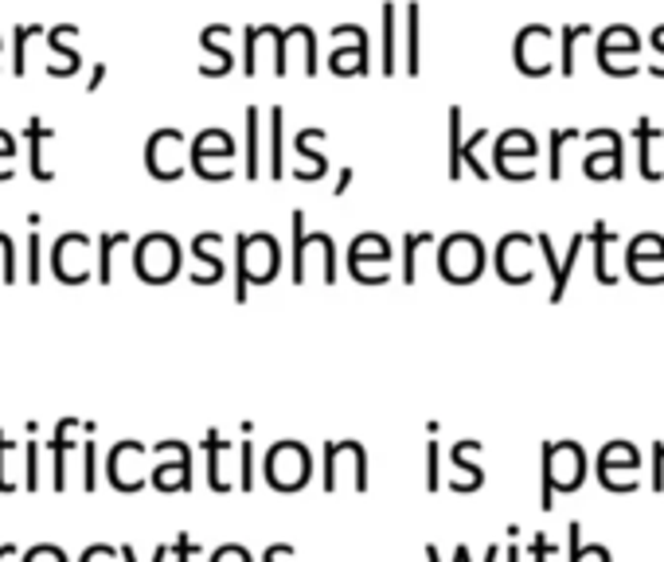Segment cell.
Segmentation results:
<instances>
[{"instance_id": "cell-1", "label": "cell", "mask_w": 664, "mask_h": 562, "mask_svg": "<svg viewBox=\"0 0 664 562\" xmlns=\"http://www.w3.org/2000/svg\"><path fill=\"white\" fill-rule=\"evenodd\" d=\"M282 269V246L274 234H234V301L247 305L251 286H270Z\"/></svg>"}, {"instance_id": "cell-2", "label": "cell", "mask_w": 664, "mask_h": 562, "mask_svg": "<svg viewBox=\"0 0 664 562\" xmlns=\"http://www.w3.org/2000/svg\"><path fill=\"white\" fill-rule=\"evenodd\" d=\"M289 231H294V269H289V282L294 286H306L309 282V262H321V282L324 286H336V242L324 231H306V211L289 215Z\"/></svg>"}, {"instance_id": "cell-3", "label": "cell", "mask_w": 664, "mask_h": 562, "mask_svg": "<svg viewBox=\"0 0 664 562\" xmlns=\"http://www.w3.org/2000/svg\"><path fill=\"white\" fill-rule=\"evenodd\" d=\"M586 481V454L579 441H543V496L539 508L551 512L556 492H575Z\"/></svg>"}, {"instance_id": "cell-4", "label": "cell", "mask_w": 664, "mask_h": 562, "mask_svg": "<svg viewBox=\"0 0 664 562\" xmlns=\"http://www.w3.org/2000/svg\"><path fill=\"white\" fill-rule=\"evenodd\" d=\"M493 176L508 184H531L539 176V145L524 125H512L493 137Z\"/></svg>"}, {"instance_id": "cell-5", "label": "cell", "mask_w": 664, "mask_h": 562, "mask_svg": "<svg viewBox=\"0 0 664 562\" xmlns=\"http://www.w3.org/2000/svg\"><path fill=\"white\" fill-rule=\"evenodd\" d=\"M485 262H489L485 242L469 231H458L438 242V274L446 277L449 286H473L477 277L485 274Z\"/></svg>"}, {"instance_id": "cell-6", "label": "cell", "mask_w": 664, "mask_h": 562, "mask_svg": "<svg viewBox=\"0 0 664 562\" xmlns=\"http://www.w3.org/2000/svg\"><path fill=\"white\" fill-rule=\"evenodd\" d=\"M234 157H239V145H234V137L227 134V129H219V125L196 134V141H192V149H188L192 172H196L199 180H207V184H224V180H231Z\"/></svg>"}, {"instance_id": "cell-7", "label": "cell", "mask_w": 664, "mask_h": 562, "mask_svg": "<svg viewBox=\"0 0 664 562\" xmlns=\"http://www.w3.org/2000/svg\"><path fill=\"white\" fill-rule=\"evenodd\" d=\"M180 262H184V254H180V242L172 239V234L157 231V234L137 239L134 269L145 286H169L172 277L180 274Z\"/></svg>"}, {"instance_id": "cell-8", "label": "cell", "mask_w": 664, "mask_h": 562, "mask_svg": "<svg viewBox=\"0 0 664 562\" xmlns=\"http://www.w3.org/2000/svg\"><path fill=\"white\" fill-rule=\"evenodd\" d=\"M262 469H266L270 489L297 492V489H306L309 477H313V454H309V449L301 446V441L286 437V441H278V446H270V454H266V461H262Z\"/></svg>"}, {"instance_id": "cell-9", "label": "cell", "mask_w": 664, "mask_h": 562, "mask_svg": "<svg viewBox=\"0 0 664 562\" xmlns=\"http://www.w3.org/2000/svg\"><path fill=\"white\" fill-rule=\"evenodd\" d=\"M344 484L368 492V454L359 441H324V492H341Z\"/></svg>"}, {"instance_id": "cell-10", "label": "cell", "mask_w": 664, "mask_h": 562, "mask_svg": "<svg viewBox=\"0 0 664 562\" xmlns=\"http://www.w3.org/2000/svg\"><path fill=\"white\" fill-rule=\"evenodd\" d=\"M583 141L591 145V152L583 157L586 180H621L626 176V141H621L618 129L610 125H598L591 134H583Z\"/></svg>"}, {"instance_id": "cell-11", "label": "cell", "mask_w": 664, "mask_h": 562, "mask_svg": "<svg viewBox=\"0 0 664 562\" xmlns=\"http://www.w3.org/2000/svg\"><path fill=\"white\" fill-rule=\"evenodd\" d=\"M262 47H270L274 55V74L286 79L289 74V39H286V27L278 24H251L243 27V74L254 79L262 67Z\"/></svg>"}, {"instance_id": "cell-12", "label": "cell", "mask_w": 664, "mask_h": 562, "mask_svg": "<svg viewBox=\"0 0 664 562\" xmlns=\"http://www.w3.org/2000/svg\"><path fill=\"white\" fill-rule=\"evenodd\" d=\"M536 246L539 239L524 231H512L496 242V277H501L504 286H528L531 274H536Z\"/></svg>"}, {"instance_id": "cell-13", "label": "cell", "mask_w": 664, "mask_h": 562, "mask_svg": "<svg viewBox=\"0 0 664 562\" xmlns=\"http://www.w3.org/2000/svg\"><path fill=\"white\" fill-rule=\"evenodd\" d=\"M641 454L633 441H606L598 454V481L610 492H638Z\"/></svg>"}, {"instance_id": "cell-14", "label": "cell", "mask_w": 664, "mask_h": 562, "mask_svg": "<svg viewBox=\"0 0 664 562\" xmlns=\"http://www.w3.org/2000/svg\"><path fill=\"white\" fill-rule=\"evenodd\" d=\"M184 145H188V137L180 134V129H157L153 137H149V145H145V169H149V176L153 180H164V184H172V180L184 176Z\"/></svg>"}, {"instance_id": "cell-15", "label": "cell", "mask_w": 664, "mask_h": 562, "mask_svg": "<svg viewBox=\"0 0 664 562\" xmlns=\"http://www.w3.org/2000/svg\"><path fill=\"white\" fill-rule=\"evenodd\" d=\"M332 39H336V51L329 55V71L336 79H364L371 71L368 62V32L359 24H336L332 27Z\"/></svg>"}, {"instance_id": "cell-16", "label": "cell", "mask_w": 664, "mask_h": 562, "mask_svg": "<svg viewBox=\"0 0 664 562\" xmlns=\"http://www.w3.org/2000/svg\"><path fill=\"white\" fill-rule=\"evenodd\" d=\"M551 44H556V32L548 24H528L520 27L516 36V71L524 79H548L559 62L551 59Z\"/></svg>"}, {"instance_id": "cell-17", "label": "cell", "mask_w": 664, "mask_h": 562, "mask_svg": "<svg viewBox=\"0 0 664 562\" xmlns=\"http://www.w3.org/2000/svg\"><path fill=\"white\" fill-rule=\"evenodd\" d=\"M626 269L638 286H664V274H656V269H664V234L645 231L638 239H629Z\"/></svg>"}, {"instance_id": "cell-18", "label": "cell", "mask_w": 664, "mask_h": 562, "mask_svg": "<svg viewBox=\"0 0 664 562\" xmlns=\"http://www.w3.org/2000/svg\"><path fill=\"white\" fill-rule=\"evenodd\" d=\"M90 239L87 234H64V239H55L51 246V274L64 282V286H82L90 282Z\"/></svg>"}, {"instance_id": "cell-19", "label": "cell", "mask_w": 664, "mask_h": 562, "mask_svg": "<svg viewBox=\"0 0 664 562\" xmlns=\"http://www.w3.org/2000/svg\"><path fill=\"white\" fill-rule=\"evenodd\" d=\"M629 137L638 141V172L645 184H661L664 180V164L656 161V149L664 141V129L653 122V117H638V125H629Z\"/></svg>"}, {"instance_id": "cell-20", "label": "cell", "mask_w": 664, "mask_h": 562, "mask_svg": "<svg viewBox=\"0 0 664 562\" xmlns=\"http://www.w3.org/2000/svg\"><path fill=\"white\" fill-rule=\"evenodd\" d=\"M324 137H329V129H321V125H313V129H301V134L294 137V152L306 161V169L294 172L301 184H321V180L329 176V161H324V152L317 149Z\"/></svg>"}, {"instance_id": "cell-21", "label": "cell", "mask_w": 664, "mask_h": 562, "mask_svg": "<svg viewBox=\"0 0 664 562\" xmlns=\"http://www.w3.org/2000/svg\"><path fill=\"white\" fill-rule=\"evenodd\" d=\"M227 36H231L227 24H207L204 32H199V47H204L207 55H216V62H204V67H199L204 79H224V74L234 71V55L227 51Z\"/></svg>"}, {"instance_id": "cell-22", "label": "cell", "mask_w": 664, "mask_h": 562, "mask_svg": "<svg viewBox=\"0 0 664 562\" xmlns=\"http://www.w3.org/2000/svg\"><path fill=\"white\" fill-rule=\"evenodd\" d=\"M391 242L383 239L379 231H368V234H356L348 246V274H356V269H364L368 262H376V266L387 269V262H391Z\"/></svg>"}, {"instance_id": "cell-23", "label": "cell", "mask_w": 664, "mask_h": 562, "mask_svg": "<svg viewBox=\"0 0 664 562\" xmlns=\"http://www.w3.org/2000/svg\"><path fill=\"white\" fill-rule=\"evenodd\" d=\"M216 246H224V234H216V231L196 234V239H192V259L207 262V274L192 277L196 286H216V282H224L227 266H224V254H219Z\"/></svg>"}, {"instance_id": "cell-24", "label": "cell", "mask_w": 664, "mask_h": 562, "mask_svg": "<svg viewBox=\"0 0 664 562\" xmlns=\"http://www.w3.org/2000/svg\"><path fill=\"white\" fill-rule=\"evenodd\" d=\"M641 47H645V44H641V36L629 24H610L598 36V44H594V59H618V55L633 59Z\"/></svg>"}, {"instance_id": "cell-25", "label": "cell", "mask_w": 664, "mask_h": 562, "mask_svg": "<svg viewBox=\"0 0 664 562\" xmlns=\"http://www.w3.org/2000/svg\"><path fill=\"white\" fill-rule=\"evenodd\" d=\"M403 67L411 79L422 74V4L411 0L403 12Z\"/></svg>"}, {"instance_id": "cell-26", "label": "cell", "mask_w": 664, "mask_h": 562, "mask_svg": "<svg viewBox=\"0 0 664 562\" xmlns=\"http://www.w3.org/2000/svg\"><path fill=\"white\" fill-rule=\"evenodd\" d=\"M20 137L27 141V164H32V176L39 180V184H47V180H55V172L44 164V141H51L55 129L51 125H44L39 117H32V122L20 129Z\"/></svg>"}, {"instance_id": "cell-27", "label": "cell", "mask_w": 664, "mask_h": 562, "mask_svg": "<svg viewBox=\"0 0 664 562\" xmlns=\"http://www.w3.org/2000/svg\"><path fill=\"white\" fill-rule=\"evenodd\" d=\"M75 36H79V27H75V24L51 27V36H47V47H51V51L59 55V62H55V67H47V74H55V79H67V74H75V71L82 67V55L67 47V39H75Z\"/></svg>"}, {"instance_id": "cell-28", "label": "cell", "mask_w": 664, "mask_h": 562, "mask_svg": "<svg viewBox=\"0 0 664 562\" xmlns=\"http://www.w3.org/2000/svg\"><path fill=\"white\" fill-rule=\"evenodd\" d=\"M243 122H247V145H243V176L251 180H259L262 176V114H259V106H247V114H243Z\"/></svg>"}, {"instance_id": "cell-29", "label": "cell", "mask_w": 664, "mask_h": 562, "mask_svg": "<svg viewBox=\"0 0 664 562\" xmlns=\"http://www.w3.org/2000/svg\"><path fill=\"white\" fill-rule=\"evenodd\" d=\"M618 239V234L610 231V223H594V231H591V254H594V277H598V286H618V277H614V269H610V242Z\"/></svg>"}, {"instance_id": "cell-30", "label": "cell", "mask_w": 664, "mask_h": 562, "mask_svg": "<svg viewBox=\"0 0 664 562\" xmlns=\"http://www.w3.org/2000/svg\"><path fill=\"white\" fill-rule=\"evenodd\" d=\"M270 180H286V110H270Z\"/></svg>"}, {"instance_id": "cell-31", "label": "cell", "mask_w": 664, "mask_h": 562, "mask_svg": "<svg viewBox=\"0 0 664 562\" xmlns=\"http://www.w3.org/2000/svg\"><path fill=\"white\" fill-rule=\"evenodd\" d=\"M477 449H481V441H458V446H454V454H449L454 469H461V473H466L461 481L449 484L454 492H477L481 484H485V473H481L477 464H469V454H477Z\"/></svg>"}, {"instance_id": "cell-32", "label": "cell", "mask_w": 664, "mask_h": 562, "mask_svg": "<svg viewBox=\"0 0 664 562\" xmlns=\"http://www.w3.org/2000/svg\"><path fill=\"white\" fill-rule=\"evenodd\" d=\"M383 32H379V39H383V62H379V74L383 79H391V74L399 71V59H396V36H399V4H391V0H383Z\"/></svg>"}, {"instance_id": "cell-33", "label": "cell", "mask_w": 664, "mask_h": 562, "mask_svg": "<svg viewBox=\"0 0 664 562\" xmlns=\"http://www.w3.org/2000/svg\"><path fill=\"white\" fill-rule=\"evenodd\" d=\"M153 484L161 492H188L192 489V454H180L176 464H157Z\"/></svg>"}, {"instance_id": "cell-34", "label": "cell", "mask_w": 664, "mask_h": 562, "mask_svg": "<svg viewBox=\"0 0 664 562\" xmlns=\"http://www.w3.org/2000/svg\"><path fill=\"white\" fill-rule=\"evenodd\" d=\"M446 172L449 180H461V172H466V164H461V149H466V137H461V106H449L446 114Z\"/></svg>"}, {"instance_id": "cell-35", "label": "cell", "mask_w": 664, "mask_h": 562, "mask_svg": "<svg viewBox=\"0 0 664 562\" xmlns=\"http://www.w3.org/2000/svg\"><path fill=\"white\" fill-rule=\"evenodd\" d=\"M485 141H493V129H489V125H481V129H473V137L466 141V149H461V164H466V169L473 172L481 184H489V180H493V169L481 161V145H485Z\"/></svg>"}, {"instance_id": "cell-36", "label": "cell", "mask_w": 664, "mask_h": 562, "mask_svg": "<svg viewBox=\"0 0 664 562\" xmlns=\"http://www.w3.org/2000/svg\"><path fill=\"white\" fill-rule=\"evenodd\" d=\"M591 32H594L591 24L563 27V39H559V74H563V79H575V47H579V39H586Z\"/></svg>"}, {"instance_id": "cell-37", "label": "cell", "mask_w": 664, "mask_h": 562, "mask_svg": "<svg viewBox=\"0 0 664 562\" xmlns=\"http://www.w3.org/2000/svg\"><path fill=\"white\" fill-rule=\"evenodd\" d=\"M204 449H207V481H211V489L216 492H227L231 484H227V477L219 473V457L227 454V437L219 434V429H207Z\"/></svg>"}, {"instance_id": "cell-38", "label": "cell", "mask_w": 664, "mask_h": 562, "mask_svg": "<svg viewBox=\"0 0 664 562\" xmlns=\"http://www.w3.org/2000/svg\"><path fill=\"white\" fill-rule=\"evenodd\" d=\"M566 562H610V551L602 543L583 547V527L571 524L566 527Z\"/></svg>"}, {"instance_id": "cell-39", "label": "cell", "mask_w": 664, "mask_h": 562, "mask_svg": "<svg viewBox=\"0 0 664 562\" xmlns=\"http://www.w3.org/2000/svg\"><path fill=\"white\" fill-rule=\"evenodd\" d=\"M591 242V234H575L571 239V250H566V259L559 262V282L551 286V305H559L566 297V286H571V274H575V262H579V250Z\"/></svg>"}, {"instance_id": "cell-40", "label": "cell", "mask_w": 664, "mask_h": 562, "mask_svg": "<svg viewBox=\"0 0 664 562\" xmlns=\"http://www.w3.org/2000/svg\"><path fill=\"white\" fill-rule=\"evenodd\" d=\"M579 137H583V134H579V129H571V125L551 134V149H548V180H551V184H559V180H563V152H566V145L579 141Z\"/></svg>"}, {"instance_id": "cell-41", "label": "cell", "mask_w": 664, "mask_h": 562, "mask_svg": "<svg viewBox=\"0 0 664 562\" xmlns=\"http://www.w3.org/2000/svg\"><path fill=\"white\" fill-rule=\"evenodd\" d=\"M79 426L75 418H64L59 422V429H55V437H51V449H55V489H64L67 484V449H71V429Z\"/></svg>"}, {"instance_id": "cell-42", "label": "cell", "mask_w": 664, "mask_h": 562, "mask_svg": "<svg viewBox=\"0 0 664 562\" xmlns=\"http://www.w3.org/2000/svg\"><path fill=\"white\" fill-rule=\"evenodd\" d=\"M126 242H129L126 231H106L99 239V282L102 286L114 282V246H126Z\"/></svg>"}, {"instance_id": "cell-43", "label": "cell", "mask_w": 664, "mask_h": 562, "mask_svg": "<svg viewBox=\"0 0 664 562\" xmlns=\"http://www.w3.org/2000/svg\"><path fill=\"white\" fill-rule=\"evenodd\" d=\"M419 246H434V234L431 231H419L403 234V282L407 286H414L419 282V269H414V262H419Z\"/></svg>"}, {"instance_id": "cell-44", "label": "cell", "mask_w": 664, "mask_h": 562, "mask_svg": "<svg viewBox=\"0 0 664 562\" xmlns=\"http://www.w3.org/2000/svg\"><path fill=\"white\" fill-rule=\"evenodd\" d=\"M39 32H44L39 24L16 27V47H12V74H16V79H24L27 71V39H36Z\"/></svg>"}, {"instance_id": "cell-45", "label": "cell", "mask_w": 664, "mask_h": 562, "mask_svg": "<svg viewBox=\"0 0 664 562\" xmlns=\"http://www.w3.org/2000/svg\"><path fill=\"white\" fill-rule=\"evenodd\" d=\"M39 262H44V242H39V234L32 231L27 234V286H39V277H44Z\"/></svg>"}, {"instance_id": "cell-46", "label": "cell", "mask_w": 664, "mask_h": 562, "mask_svg": "<svg viewBox=\"0 0 664 562\" xmlns=\"http://www.w3.org/2000/svg\"><path fill=\"white\" fill-rule=\"evenodd\" d=\"M442 449H438V441H431V446H426V489L431 492H438L442 489Z\"/></svg>"}, {"instance_id": "cell-47", "label": "cell", "mask_w": 664, "mask_h": 562, "mask_svg": "<svg viewBox=\"0 0 664 562\" xmlns=\"http://www.w3.org/2000/svg\"><path fill=\"white\" fill-rule=\"evenodd\" d=\"M12 161H16V141H12V134L0 129V184L12 180Z\"/></svg>"}, {"instance_id": "cell-48", "label": "cell", "mask_w": 664, "mask_h": 562, "mask_svg": "<svg viewBox=\"0 0 664 562\" xmlns=\"http://www.w3.org/2000/svg\"><path fill=\"white\" fill-rule=\"evenodd\" d=\"M649 47L656 51V59H664V24H656L653 32H649ZM649 74H653V79H664V62H653Z\"/></svg>"}, {"instance_id": "cell-49", "label": "cell", "mask_w": 664, "mask_h": 562, "mask_svg": "<svg viewBox=\"0 0 664 562\" xmlns=\"http://www.w3.org/2000/svg\"><path fill=\"white\" fill-rule=\"evenodd\" d=\"M24 562H67V554L59 551V547H51V543H39V547H32V551L24 554Z\"/></svg>"}, {"instance_id": "cell-50", "label": "cell", "mask_w": 664, "mask_h": 562, "mask_svg": "<svg viewBox=\"0 0 664 562\" xmlns=\"http://www.w3.org/2000/svg\"><path fill=\"white\" fill-rule=\"evenodd\" d=\"M239 457H243V492H251L254 489V446L251 441H243V446H239Z\"/></svg>"}, {"instance_id": "cell-51", "label": "cell", "mask_w": 664, "mask_h": 562, "mask_svg": "<svg viewBox=\"0 0 664 562\" xmlns=\"http://www.w3.org/2000/svg\"><path fill=\"white\" fill-rule=\"evenodd\" d=\"M211 562H254V559H251V551H247V547L227 543V547H219V551L211 554Z\"/></svg>"}, {"instance_id": "cell-52", "label": "cell", "mask_w": 664, "mask_h": 562, "mask_svg": "<svg viewBox=\"0 0 664 562\" xmlns=\"http://www.w3.org/2000/svg\"><path fill=\"white\" fill-rule=\"evenodd\" d=\"M9 449H16V441H12V437H4V429H0V492L16 489V481H9V473H4V454H9Z\"/></svg>"}, {"instance_id": "cell-53", "label": "cell", "mask_w": 664, "mask_h": 562, "mask_svg": "<svg viewBox=\"0 0 664 562\" xmlns=\"http://www.w3.org/2000/svg\"><path fill=\"white\" fill-rule=\"evenodd\" d=\"M114 559H122V551H114V547H106V543L82 551V562H114Z\"/></svg>"}, {"instance_id": "cell-54", "label": "cell", "mask_w": 664, "mask_h": 562, "mask_svg": "<svg viewBox=\"0 0 664 562\" xmlns=\"http://www.w3.org/2000/svg\"><path fill=\"white\" fill-rule=\"evenodd\" d=\"M653 492H664V441L653 446Z\"/></svg>"}, {"instance_id": "cell-55", "label": "cell", "mask_w": 664, "mask_h": 562, "mask_svg": "<svg viewBox=\"0 0 664 562\" xmlns=\"http://www.w3.org/2000/svg\"><path fill=\"white\" fill-rule=\"evenodd\" d=\"M531 554H536V562H551V559H556V543H551V539L539 531L536 543H531Z\"/></svg>"}, {"instance_id": "cell-56", "label": "cell", "mask_w": 664, "mask_h": 562, "mask_svg": "<svg viewBox=\"0 0 664 562\" xmlns=\"http://www.w3.org/2000/svg\"><path fill=\"white\" fill-rule=\"evenodd\" d=\"M106 82V62H94V71L87 79V94H99V87Z\"/></svg>"}, {"instance_id": "cell-57", "label": "cell", "mask_w": 664, "mask_h": 562, "mask_svg": "<svg viewBox=\"0 0 664 562\" xmlns=\"http://www.w3.org/2000/svg\"><path fill=\"white\" fill-rule=\"evenodd\" d=\"M196 551H199V547L192 543L188 536H180V539H176V562H192V554H196Z\"/></svg>"}, {"instance_id": "cell-58", "label": "cell", "mask_w": 664, "mask_h": 562, "mask_svg": "<svg viewBox=\"0 0 664 562\" xmlns=\"http://www.w3.org/2000/svg\"><path fill=\"white\" fill-rule=\"evenodd\" d=\"M82 461H87V489H94V441L82 446Z\"/></svg>"}, {"instance_id": "cell-59", "label": "cell", "mask_w": 664, "mask_h": 562, "mask_svg": "<svg viewBox=\"0 0 664 562\" xmlns=\"http://www.w3.org/2000/svg\"><path fill=\"white\" fill-rule=\"evenodd\" d=\"M27 489H36L39 484V477H36V446H27Z\"/></svg>"}, {"instance_id": "cell-60", "label": "cell", "mask_w": 664, "mask_h": 562, "mask_svg": "<svg viewBox=\"0 0 664 562\" xmlns=\"http://www.w3.org/2000/svg\"><path fill=\"white\" fill-rule=\"evenodd\" d=\"M352 184V169H341V176H336V187H332V196H344Z\"/></svg>"}, {"instance_id": "cell-61", "label": "cell", "mask_w": 664, "mask_h": 562, "mask_svg": "<svg viewBox=\"0 0 664 562\" xmlns=\"http://www.w3.org/2000/svg\"><path fill=\"white\" fill-rule=\"evenodd\" d=\"M122 562H137V554H134V547H122Z\"/></svg>"}, {"instance_id": "cell-62", "label": "cell", "mask_w": 664, "mask_h": 562, "mask_svg": "<svg viewBox=\"0 0 664 562\" xmlns=\"http://www.w3.org/2000/svg\"><path fill=\"white\" fill-rule=\"evenodd\" d=\"M9 554H16V547H12V543H0V559H9Z\"/></svg>"}, {"instance_id": "cell-63", "label": "cell", "mask_w": 664, "mask_h": 562, "mask_svg": "<svg viewBox=\"0 0 664 562\" xmlns=\"http://www.w3.org/2000/svg\"><path fill=\"white\" fill-rule=\"evenodd\" d=\"M508 562H520V547H516V543L508 547Z\"/></svg>"}, {"instance_id": "cell-64", "label": "cell", "mask_w": 664, "mask_h": 562, "mask_svg": "<svg viewBox=\"0 0 664 562\" xmlns=\"http://www.w3.org/2000/svg\"><path fill=\"white\" fill-rule=\"evenodd\" d=\"M454 554H458L461 562H469V547H458V551H454Z\"/></svg>"}]
</instances>
